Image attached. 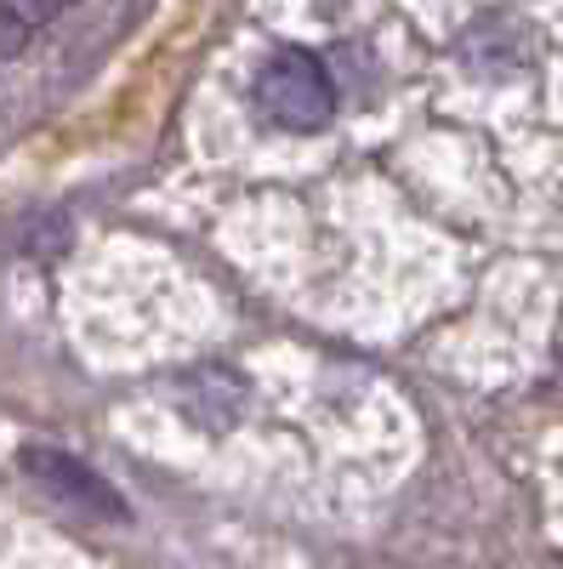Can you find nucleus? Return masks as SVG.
Listing matches in <instances>:
<instances>
[{"instance_id": "f257e3e1", "label": "nucleus", "mask_w": 563, "mask_h": 569, "mask_svg": "<svg viewBox=\"0 0 563 569\" xmlns=\"http://www.w3.org/2000/svg\"><path fill=\"white\" fill-rule=\"evenodd\" d=\"M257 109L279 126V131H324L336 114V86H331V69H324L313 52L302 46H285L273 52L257 74Z\"/></svg>"}, {"instance_id": "f03ea898", "label": "nucleus", "mask_w": 563, "mask_h": 569, "mask_svg": "<svg viewBox=\"0 0 563 569\" xmlns=\"http://www.w3.org/2000/svg\"><path fill=\"white\" fill-rule=\"evenodd\" d=\"M23 467H29V479L52 501H63V507L86 512V518H125V496L103 479V472H91L80 456H69V450L29 445L23 450Z\"/></svg>"}, {"instance_id": "7ed1b4c3", "label": "nucleus", "mask_w": 563, "mask_h": 569, "mask_svg": "<svg viewBox=\"0 0 563 569\" xmlns=\"http://www.w3.org/2000/svg\"><path fill=\"white\" fill-rule=\"evenodd\" d=\"M74 7V0H0V58L23 52V46Z\"/></svg>"}]
</instances>
